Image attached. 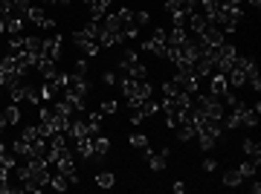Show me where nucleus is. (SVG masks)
Wrapping results in <instances>:
<instances>
[{
    "instance_id": "obj_3",
    "label": "nucleus",
    "mask_w": 261,
    "mask_h": 194,
    "mask_svg": "<svg viewBox=\"0 0 261 194\" xmlns=\"http://www.w3.org/2000/svg\"><path fill=\"white\" fill-rule=\"evenodd\" d=\"M58 58H61V35H49L44 38V44H41V56H38V61H53V64H58Z\"/></svg>"
},
{
    "instance_id": "obj_1",
    "label": "nucleus",
    "mask_w": 261,
    "mask_h": 194,
    "mask_svg": "<svg viewBox=\"0 0 261 194\" xmlns=\"http://www.w3.org/2000/svg\"><path fill=\"white\" fill-rule=\"evenodd\" d=\"M229 110H232V113H226V116H224V128L238 130V128H255V125H258L261 104H255V107H247L244 102H238L235 107H229Z\"/></svg>"
},
{
    "instance_id": "obj_13",
    "label": "nucleus",
    "mask_w": 261,
    "mask_h": 194,
    "mask_svg": "<svg viewBox=\"0 0 261 194\" xmlns=\"http://www.w3.org/2000/svg\"><path fill=\"white\" fill-rule=\"evenodd\" d=\"M241 180H244V177L238 174V168L224 171V185H226V188H238V185H241Z\"/></svg>"
},
{
    "instance_id": "obj_18",
    "label": "nucleus",
    "mask_w": 261,
    "mask_h": 194,
    "mask_svg": "<svg viewBox=\"0 0 261 194\" xmlns=\"http://www.w3.org/2000/svg\"><path fill=\"white\" fill-rule=\"evenodd\" d=\"M12 15V0H0V18L6 20Z\"/></svg>"
},
{
    "instance_id": "obj_23",
    "label": "nucleus",
    "mask_w": 261,
    "mask_h": 194,
    "mask_svg": "<svg viewBox=\"0 0 261 194\" xmlns=\"http://www.w3.org/2000/svg\"><path fill=\"white\" fill-rule=\"evenodd\" d=\"M171 188H174V191H177V194H183V191H186V185L180 183V180H177V183H174V185H171Z\"/></svg>"
},
{
    "instance_id": "obj_8",
    "label": "nucleus",
    "mask_w": 261,
    "mask_h": 194,
    "mask_svg": "<svg viewBox=\"0 0 261 194\" xmlns=\"http://www.w3.org/2000/svg\"><path fill=\"white\" fill-rule=\"evenodd\" d=\"M108 151H111V142H108V136L96 133V136H93V159H105V157H108Z\"/></svg>"
},
{
    "instance_id": "obj_7",
    "label": "nucleus",
    "mask_w": 261,
    "mask_h": 194,
    "mask_svg": "<svg viewBox=\"0 0 261 194\" xmlns=\"http://www.w3.org/2000/svg\"><path fill=\"white\" fill-rule=\"evenodd\" d=\"M87 3V9H90V18L99 23V20H105V15L111 12V0H84Z\"/></svg>"
},
{
    "instance_id": "obj_4",
    "label": "nucleus",
    "mask_w": 261,
    "mask_h": 194,
    "mask_svg": "<svg viewBox=\"0 0 261 194\" xmlns=\"http://www.w3.org/2000/svg\"><path fill=\"white\" fill-rule=\"evenodd\" d=\"M166 38H168L166 29H154V35L148 41H142V49H148L151 56L157 58H166Z\"/></svg>"
},
{
    "instance_id": "obj_6",
    "label": "nucleus",
    "mask_w": 261,
    "mask_h": 194,
    "mask_svg": "<svg viewBox=\"0 0 261 194\" xmlns=\"http://www.w3.org/2000/svg\"><path fill=\"white\" fill-rule=\"evenodd\" d=\"M206 81H209V96H215V99H224L226 93L232 90V87H229V84H226V78L221 73H215V75H209V78H206Z\"/></svg>"
},
{
    "instance_id": "obj_15",
    "label": "nucleus",
    "mask_w": 261,
    "mask_h": 194,
    "mask_svg": "<svg viewBox=\"0 0 261 194\" xmlns=\"http://www.w3.org/2000/svg\"><path fill=\"white\" fill-rule=\"evenodd\" d=\"M255 171H258V162H255V159H247V162L238 165V174H241L244 180H247V177H255Z\"/></svg>"
},
{
    "instance_id": "obj_25",
    "label": "nucleus",
    "mask_w": 261,
    "mask_h": 194,
    "mask_svg": "<svg viewBox=\"0 0 261 194\" xmlns=\"http://www.w3.org/2000/svg\"><path fill=\"white\" fill-rule=\"evenodd\" d=\"M3 154H6V145H3V139H0V157H3Z\"/></svg>"
},
{
    "instance_id": "obj_19",
    "label": "nucleus",
    "mask_w": 261,
    "mask_h": 194,
    "mask_svg": "<svg viewBox=\"0 0 261 194\" xmlns=\"http://www.w3.org/2000/svg\"><path fill=\"white\" fill-rule=\"evenodd\" d=\"M102 113H116V102H113V99H108V102L102 104Z\"/></svg>"
},
{
    "instance_id": "obj_11",
    "label": "nucleus",
    "mask_w": 261,
    "mask_h": 194,
    "mask_svg": "<svg viewBox=\"0 0 261 194\" xmlns=\"http://www.w3.org/2000/svg\"><path fill=\"white\" fill-rule=\"evenodd\" d=\"M23 23H27L23 18L9 15V18H6V32H9V35H23Z\"/></svg>"
},
{
    "instance_id": "obj_22",
    "label": "nucleus",
    "mask_w": 261,
    "mask_h": 194,
    "mask_svg": "<svg viewBox=\"0 0 261 194\" xmlns=\"http://www.w3.org/2000/svg\"><path fill=\"white\" fill-rule=\"evenodd\" d=\"M203 171H215V159H212V157L203 159Z\"/></svg>"
},
{
    "instance_id": "obj_14",
    "label": "nucleus",
    "mask_w": 261,
    "mask_h": 194,
    "mask_svg": "<svg viewBox=\"0 0 261 194\" xmlns=\"http://www.w3.org/2000/svg\"><path fill=\"white\" fill-rule=\"evenodd\" d=\"M113 183H116V177H113L111 171H99V174H96V185H99V188H105V191H108V188H113Z\"/></svg>"
},
{
    "instance_id": "obj_2",
    "label": "nucleus",
    "mask_w": 261,
    "mask_h": 194,
    "mask_svg": "<svg viewBox=\"0 0 261 194\" xmlns=\"http://www.w3.org/2000/svg\"><path fill=\"white\" fill-rule=\"evenodd\" d=\"M119 70L128 78H148V70L142 67V61H140V56L134 52V49H125L122 52V61H119Z\"/></svg>"
},
{
    "instance_id": "obj_20",
    "label": "nucleus",
    "mask_w": 261,
    "mask_h": 194,
    "mask_svg": "<svg viewBox=\"0 0 261 194\" xmlns=\"http://www.w3.org/2000/svg\"><path fill=\"white\" fill-rule=\"evenodd\" d=\"M47 6H70V0H44Z\"/></svg>"
},
{
    "instance_id": "obj_24",
    "label": "nucleus",
    "mask_w": 261,
    "mask_h": 194,
    "mask_svg": "<svg viewBox=\"0 0 261 194\" xmlns=\"http://www.w3.org/2000/svg\"><path fill=\"white\" fill-rule=\"evenodd\" d=\"M3 32H6V20L0 18V35H3Z\"/></svg>"
},
{
    "instance_id": "obj_16",
    "label": "nucleus",
    "mask_w": 261,
    "mask_h": 194,
    "mask_svg": "<svg viewBox=\"0 0 261 194\" xmlns=\"http://www.w3.org/2000/svg\"><path fill=\"white\" fill-rule=\"evenodd\" d=\"M29 0H12V15H18V18H23L27 20V12H29Z\"/></svg>"
},
{
    "instance_id": "obj_9",
    "label": "nucleus",
    "mask_w": 261,
    "mask_h": 194,
    "mask_svg": "<svg viewBox=\"0 0 261 194\" xmlns=\"http://www.w3.org/2000/svg\"><path fill=\"white\" fill-rule=\"evenodd\" d=\"M41 44H44V38H38V35H23V49H27L29 56H41Z\"/></svg>"
},
{
    "instance_id": "obj_17",
    "label": "nucleus",
    "mask_w": 261,
    "mask_h": 194,
    "mask_svg": "<svg viewBox=\"0 0 261 194\" xmlns=\"http://www.w3.org/2000/svg\"><path fill=\"white\" fill-rule=\"evenodd\" d=\"M128 142H130V148H140V151L148 148V136H142V133H130Z\"/></svg>"
},
{
    "instance_id": "obj_21",
    "label": "nucleus",
    "mask_w": 261,
    "mask_h": 194,
    "mask_svg": "<svg viewBox=\"0 0 261 194\" xmlns=\"http://www.w3.org/2000/svg\"><path fill=\"white\" fill-rule=\"evenodd\" d=\"M102 81H105V84H116V75H113V73H105Z\"/></svg>"
},
{
    "instance_id": "obj_10",
    "label": "nucleus",
    "mask_w": 261,
    "mask_h": 194,
    "mask_svg": "<svg viewBox=\"0 0 261 194\" xmlns=\"http://www.w3.org/2000/svg\"><path fill=\"white\" fill-rule=\"evenodd\" d=\"M241 148H244V154H247V159H255V162H261V145L255 142V139H244Z\"/></svg>"
},
{
    "instance_id": "obj_12",
    "label": "nucleus",
    "mask_w": 261,
    "mask_h": 194,
    "mask_svg": "<svg viewBox=\"0 0 261 194\" xmlns=\"http://www.w3.org/2000/svg\"><path fill=\"white\" fill-rule=\"evenodd\" d=\"M0 116H3V119H6V125L12 128V125H18V122H20V107H18L15 102H12L9 107H6V110H0Z\"/></svg>"
},
{
    "instance_id": "obj_5",
    "label": "nucleus",
    "mask_w": 261,
    "mask_h": 194,
    "mask_svg": "<svg viewBox=\"0 0 261 194\" xmlns=\"http://www.w3.org/2000/svg\"><path fill=\"white\" fill-rule=\"evenodd\" d=\"M27 23H35V26H41V29H56V23L47 18V12L41 9V6H29V12H27Z\"/></svg>"
}]
</instances>
